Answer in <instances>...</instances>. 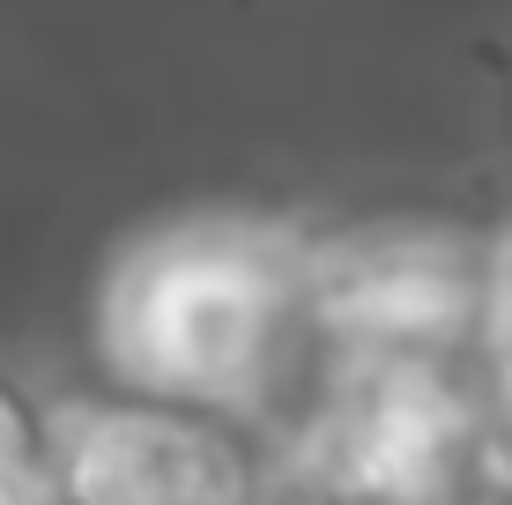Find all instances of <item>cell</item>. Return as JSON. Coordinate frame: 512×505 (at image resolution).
<instances>
[{"label": "cell", "instance_id": "obj_1", "mask_svg": "<svg viewBox=\"0 0 512 505\" xmlns=\"http://www.w3.org/2000/svg\"><path fill=\"white\" fill-rule=\"evenodd\" d=\"M97 357L127 402L275 431L320 364L312 238L282 216H186L134 238L97 290Z\"/></svg>", "mask_w": 512, "mask_h": 505}, {"label": "cell", "instance_id": "obj_2", "mask_svg": "<svg viewBox=\"0 0 512 505\" xmlns=\"http://www.w3.org/2000/svg\"><path fill=\"white\" fill-rule=\"evenodd\" d=\"M490 246L446 223L312 238V335L327 357H461L483 342Z\"/></svg>", "mask_w": 512, "mask_h": 505}, {"label": "cell", "instance_id": "obj_3", "mask_svg": "<svg viewBox=\"0 0 512 505\" xmlns=\"http://www.w3.org/2000/svg\"><path fill=\"white\" fill-rule=\"evenodd\" d=\"M60 505H260L245 431L164 402H82L45 424Z\"/></svg>", "mask_w": 512, "mask_h": 505}, {"label": "cell", "instance_id": "obj_4", "mask_svg": "<svg viewBox=\"0 0 512 505\" xmlns=\"http://www.w3.org/2000/svg\"><path fill=\"white\" fill-rule=\"evenodd\" d=\"M0 505H60L45 468V424L0 387Z\"/></svg>", "mask_w": 512, "mask_h": 505}, {"label": "cell", "instance_id": "obj_5", "mask_svg": "<svg viewBox=\"0 0 512 505\" xmlns=\"http://www.w3.org/2000/svg\"><path fill=\"white\" fill-rule=\"evenodd\" d=\"M483 342L498 357H512V238L490 253V312H483Z\"/></svg>", "mask_w": 512, "mask_h": 505}]
</instances>
